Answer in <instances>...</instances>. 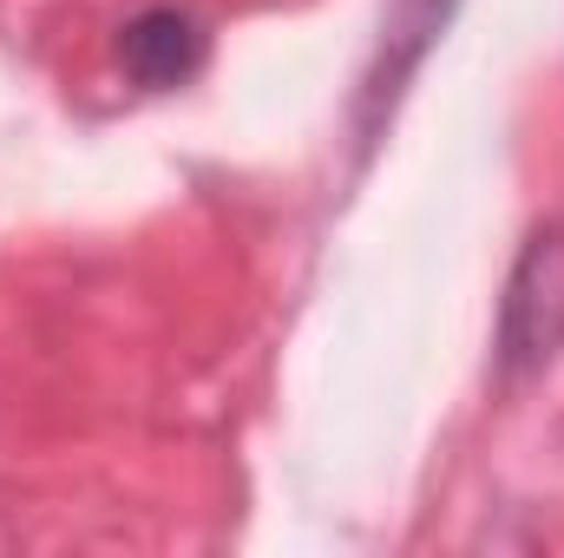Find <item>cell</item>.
<instances>
[{"mask_svg": "<svg viewBox=\"0 0 564 558\" xmlns=\"http://www.w3.org/2000/svg\"><path fill=\"white\" fill-rule=\"evenodd\" d=\"M564 342V237H532L519 277H512V302H506V348L512 362H539Z\"/></svg>", "mask_w": 564, "mask_h": 558, "instance_id": "6da1fadb", "label": "cell"}, {"mask_svg": "<svg viewBox=\"0 0 564 558\" xmlns=\"http://www.w3.org/2000/svg\"><path fill=\"white\" fill-rule=\"evenodd\" d=\"M119 60H126V73L139 86H158L164 93V86H184L204 66V33L177 7H144L139 20L119 33Z\"/></svg>", "mask_w": 564, "mask_h": 558, "instance_id": "7a4b0ae2", "label": "cell"}]
</instances>
